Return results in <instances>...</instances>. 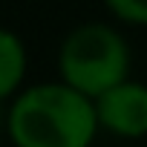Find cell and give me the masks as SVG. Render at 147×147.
Wrapping results in <instances>:
<instances>
[{"mask_svg": "<svg viewBox=\"0 0 147 147\" xmlns=\"http://www.w3.org/2000/svg\"><path fill=\"white\" fill-rule=\"evenodd\" d=\"M98 130L95 101L63 81L23 87L6 107V136L15 147H92Z\"/></svg>", "mask_w": 147, "mask_h": 147, "instance_id": "obj_1", "label": "cell"}, {"mask_svg": "<svg viewBox=\"0 0 147 147\" xmlns=\"http://www.w3.org/2000/svg\"><path fill=\"white\" fill-rule=\"evenodd\" d=\"M133 52L127 38L110 23H81L58 49V75L81 95L98 101L104 92L130 81Z\"/></svg>", "mask_w": 147, "mask_h": 147, "instance_id": "obj_2", "label": "cell"}, {"mask_svg": "<svg viewBox=\"0 0 147 147\" xmlns=\"http://www.w3.org/2000/svg\"><path fill=\"white\" fill-rule=\"evenodd\" d=\"M101 130L118 138L147 136V87L138 81H124L95 101Z\"/></svg>", "mask_w": 147, "mask_h": 147, "instance_id": "obj_3", "label": "cell"}, {"mask_svg": "<svg viewBox=\"0 0 147 147\" xmlns=\"http://www.w3.org/2000/svg\"><path fill=\"white\" fill-rule=\"evenodd\" d=\"M26 69H29V55L20 35L0 26V104L15 101L23 92Z\"/></svg>", "mask_w": 147, "mask_h": 147, "instance_id": "obj_4", "label": "cell"}, {"mask_svg": "<svg viewBox=\"0 0 147 147\" xmlns=\"http://www.w3.org/2000/svg\"><path fill=\"white\" fill-rule=\"evenodd\" d=\"M104 6L130 26H147V0H104Z\"/></svg>", "mask_w": 147, "mask_h": 147, "instance_id": "obj_5", "label": "cell"}]
</instances>
